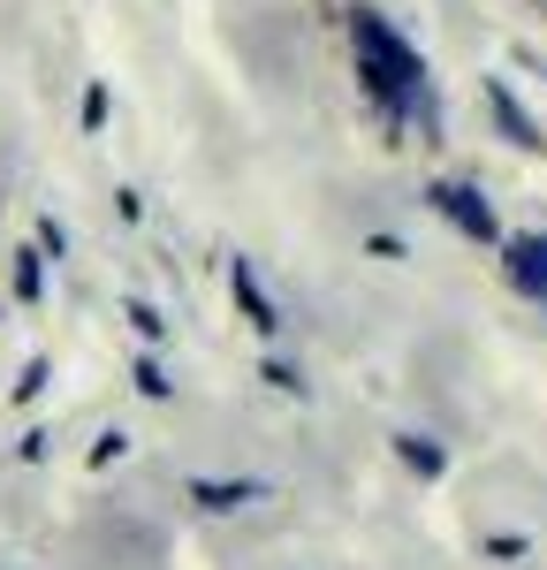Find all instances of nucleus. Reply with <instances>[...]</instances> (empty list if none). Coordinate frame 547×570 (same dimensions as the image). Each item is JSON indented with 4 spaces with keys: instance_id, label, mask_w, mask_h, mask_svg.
<instances>
[{
    "instance_id": "1",
    "label": "nucleus",
    "mask_w": 547,
    "mask_h": 570,
    "mask_svg": "<svg viewBox=\"0 0 547 570\" xmlns=\"http://www.w3.org/2000/svg\"><path fill=\"white\" fill-rule=\"evenodd\" d=\"M350 46H358V85L372 91L380 115L404 130V107L426 99V61H418V46H410L380 8H350Z\"/></svg>"
},
{
    "instance_id": "2",
    "label": "nucleus",
    "mask_w": 547,
    "mask_h": 570,
    "mask_svg": "<svg viewBox=\"0 0 547 570\" xmlns=\"http://www.w3.org/2000/svg\"><path fill=\"white\" fill-rule=\"evenodd\" d=\"M426 206L449 220V228H464L471 244H509V236H501V220H495V206H487L471 183H426Z\"/></svg>"
},
{
    "instance_id": "3",
    "label": "nucleus",
    "mask_w": 547,
    "mask_h": 570,
    "mask_svg": "<svg viewBox=\"0 0 547 570\" xmlns=\"http://www.w3.org/2000/svg\"><path fill=\"white\" fill-rule=\"evenodd\" d=\"M228 289H236V305H243V320H251L259 335H281V327H289V320H281V305H274L267 289H259L251 259H228Z\"/></svg>"
},
{
    "instance_id": "4",
    "label": "nucleus",
    "mask_w": 547,
    "mask_h": 570,
    "mask_svg": "<svg viewBox=\"0 0 547 570\" xmlns=\"http://www.w3.org/2000/svg\"><path fill=\"white\" fill-rule=\"evenodd\" d=\"M501 274H509L525 297H547V236H509V244H501Z\"/></svg>"
},
{
    "instance_id": "5",
    "label": "nucleus",
    "mask_w": 547,
    "mask_h": 570,
    "mask_svg": "<svg viewBox=\"0 0 547 570\" xmlns=\"http://www.w3.org/2000/svg\"><path fill=\"white\" fill-rule=\"evenodd\" d=\"M487 107H495V122H501V137H509V145H525V153H533V145H547L540 122H533V115L517 107V91L501 85V77H487Z\"/></svg>"
},
{
    "instance_id": "6",
    "label": "nucleus",
    "mask_w": 547,
    "mask_h": 570,
    "mask_svg": "<svg viewBox=\"0 0 547 570\" xmlns=\"http://www.w3.org/2000/svg\"><path fill=\"white\" fill-rule=\"evenodd\" d=\"M259 494H267V487L259 480H190V502H198V510H243V502H259Z\"/></svg>"
},
{
    "instance_id": "7",
    "label": "nucleus",
    "mask_w": 547,
    "mask_h": 570,
    "mask_svg": "<svg viewBox=\"0 0 547 570\" xmlns=\"http://www.w3.org/2000/svg\"><path fill=\"white\" fill-rule=\"evenodd\" d=\"M396 456H404L418 480H441L449 472V456H441V441H426V434H396Z\"/></svg>"
},
{
    "instance_id": "8",
    "label": "nucleus",
    "mask_w": 547,
    "mask_h": 570,
    "mask_svg": "<svg viewBox=\"0 0 547 570\" xmlns=\"http://www.w3.org/2000/svg\"><path fill=\"white\" fill-rule=\"evenodd\" d=\"M16 297H23V305H39V297H46V244L16 252Z\"/></svg>"
},
{
    "instance_id": "9",
    "label": "nucleus",
    "mask_w": 547,
    "mask_h": 570,
    "mask_svg": "<svg viewBox=\"0 0 547 570\" xmlns=\"http://www.w3.org/2000/svg\"><path fill=\"white\" fill-rule=\"evenodd\" d=\"M130 381H137L145 395H152V403H168V389H176V381L160 373V357H137V365H130Z\"/></svg>"
},
{
    "instance_id": "10",
    "label": "nucleus",
    "mask_w": 547,
    "mask_h": 570,
    "mask_svg": "<svg viewBox=\"0 0 547 570\" xmlns=\"http://www.w3.org/2000/svg\"><path fill=\"white\" fill-rule=\"evenodd\" d=\"M259 381H267V389H281V395H305L297 365H281V357H267V365H259Z\"/></svg>"
},
{
    "instance_id": "11",
    "label": "nucleus",
    "mask_w": 547,
    "mask_h": 570,
    "mask_svg": "<svg viewBox=\"0 0 547 570\" xmlns=\"http://www.w3.org/2000/svg\"><path fill=\"white\" fill-rule=\"evenodd\" d=\"M130 320H137V335H145V343H160V335H168V320L145 305V297H130Z\"/></svg>"
},
{
    "instance_id": "12",
    "label": "nucleus",
    "mask_w": 547,
    "mask_h": 570,
    "mask_svg": "<svg viewBox=\"0 0 547 570\" xmlns=\"http://www.w3.org/2000/svg\"><path fill=\"white\" fill-rule=\"evenodd\" d=\"M99 122H107V85L84 91V130H99Z\"/></svg>"
},
{
    "instance_id": "13",
    "label": "nucleus",
    "mask_w": 547,
    "mask_h": 570,
    "mask_svg": "<svg viewBox=\"0 0 547 570\" xmlns=\"http://www.w3.org/2000/svg\"><path fill=\"white\" fill-rule=\"evenodd\" d=\"M39 244H46V252H53V259H61V252H69V236H61V220H53V214L39 220Z\"/></svg>"
},
{
    "instance_id": "14",
    "label": "nucleus",
    "mask_w": 547,
    "mask_h": 570,
    "mask_svg": "<svg viewBox=\"0 0 547 570\" xmlns=\"http://www.w3.org/2000/svg\"><path fill=\"white\" fill-rule=\"evenodd\" d=\"M39 389H46V365H39V357H31V365H23V381H16V395L31 403V395H39Z\"/></svg>"
}]
</instances>
